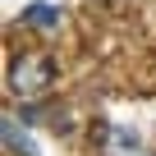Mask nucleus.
Masks as SVG:
<instances>
[{"mask_svg":"<svg viewBox=\"0 0 156 156\" xmlns=\"http://www.w3.org/2000/svg\"><path fill=\"white\" fill-rule=\"evenodd\" d=\"M19 19H23L28 28H46V32H51V28L60 23V9H55V5H46V0H32L28 9H19Z\"/></svg>","mask_w":156,"mask_h":156,"instance_id":"3","label":"nucleus"},{"mask_svg":"<svg viewBox=\"0 0 156 156\" xmlns=\"http://www.w3.org/2000/svg\"><path fill=\"white\" fill-rule=\"evenodd\" d=\"M55 83V60L51 55H23L14 69H9V87L19 97H37Z\"/></svg>","mask_w":156,"mask_h":156,"instance_id":"1","label":"nucleus"},{"mask_svg":"<svg viewBox=\"0 0 156 156\" xmlns=\"http://www.w3.org/2000/svg\"><path fill=\"white\" fill-rule=\"evenodd\" d=\"M138 151V133L124 124H106V156H133Z\"/></svg>","mask_w":156,"mask_h":156,"instance_id":"2","label":"nucleus"},{"mask_svg":"<svg viewBox=\"0 0 156 156\" xmlns=\"http://www.w3.org/2000/svg\"><path fill=\"white\" fill-rule=\"evenodd\" d=\"M0 129H5V147H9L14 156H37V142L19 129V119H14V115H5V124H0Z\"/></svg>","mask_w":156,"mask_h":156,"instance_id":"4","label":"nucleus"}]
</instances>
